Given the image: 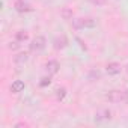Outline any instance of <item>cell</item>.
I'll return each mask as SVG.
<instances>
[{"mask_svg":"<svg viewBox=\"0 0 128 128\" xmlns=\"http://www.w3.org/2000/svg\"><path fill=\"white\" fill-rule=\"evenodd\" d=\"M106 98L110 101V102H114V104H124V102H128V92L126 90H110Z\"/></svg>","mask_w":128,"mask_h":128,"instance_id":"6da1fadb","label":"cell"},{"mask_svg":"<svg viewBox=\"0 0 128 128\" xmlns=\"http://www.w3.org/2000/svg\"><path fill=\"white\" fill-rule=\"evenodd\" d=\"M45 45H47L45 38H44V36H36V38L32 41V44H30V50H32V51H42V50L45 48Z\"/></svg>","mask_w":128,"mask_h":128,"instance_id":"7a4b0ae2","label":"cell"},{"mask_svg":"<svg viewBox=\"0 0 128 128\" xmlns=\"http://www.w3.org/2000/svg\"><path fill=\"white\" fill-rule=\"evenodd\" d=\"M112 119V112L108 108H104V110H100L96 114H95V120L96 122H102V120H110Z\"/></svg>","mask_w":128,"mask_h":128,"instance_id":"3957f363","label":"cell"},{"mask_svg":"<svg viewBox=\"0 0 128 128\" xmlns=\"http://www.w3.org/2000/svg\"><path fill=\"white\" fill-rule=\"evenodd\" d=\"M106 71H107L108 76H116V74L120 72V65L118 62H112V63H108V65L106 66Z\"/></svg>","mask_w":128,"mask_h":128,"instance_id":"277c9868","label":"cell"},{"mask_svg":"<svg viewBox=\"0 0 128 128\" xmlns=\"http://www.w3.org/2000/svg\"><path fill=\"white\" fill-rule=\"evenodd\" d=\"M74 26L77 27V29H80V27H94L95 26V21L94 20H90V18H83V20H77L76 23H74Z\"/></svg>","mask_w":128,"mask_h":128,"instance_id":"5b68a950","label":"cell"},{"mask_svg":"<svg viewBox=\"0 0 128 128\" xmlns=\"http://www.w3.org/2000/svg\"><path fill=\"white\" fill-rule=\"evenodd\" d=\"M45 68H47V71L50 72V74H57L59 72V62L57 60H50L47 65H45Z\"/></svg>","mask_w":128,"mask_h":128,"instance_id":"8992f818","label":"cell"},{"mask_svg":"<svg viewBox=\"0 0 128 128\" xmlns=\"http://www.w3.org/2000/svg\"><path fill=\"white\" fill-rule=\"evenodd\" d=\"M24 82H21V80H15L12 84H11V92H14V94H20V92H23L24 90Z\"/></svg>","mask_w":128,"mask_h":128,"instance_id":"52a82bcc","label":"cell"},{"mask_svg":"<svg viewBox=\"0 0 128 128\" xmlns=\"http://www.w3.org/2000/svg\"><path fill=\"white\" fill-rule=\"evenodd\" d=\"M15 9L18 12H27V11H30V6L27 3H24V2H17L15 3Z\"/></svg>","mask_w":128,"mask_h":128,"instance_id":"ba28073f","label":"cell"},{"mask_svg":"<svg viewBox=\"0 0 128 128\" xmlns=\"http://www.w3.org/2000/svg\"><path fill=\"white\" fill-rule=\"evenodd\" d=\"M26 39H27V32L26 30H20L15 36V41H18V42H24Z\"/></svg>","mask_w":128,"mask_h":128,"instance_id":"9c48e42d","label":"cell"},{"mask_svg":"<svg viewBox=\"0 0 128 128\" xmlns=\"http://www.w3.org/2000/svg\"><path fill=\"white\" fill-rule=\"evenodd\" d=\"M26 60H27V54L26 53H20L18 56H15V63H18V65L24 63Z\"/></svg>","mask_w":128,"mask_h":128,"instance_id":"30bf717a","label":"cell"},{"mask_svg":"<svg viewBox=\"0 0 128 128\" xmlns=\"http://www.w3.org/2000/svg\"><path fill=\"white\" fill-rule=\"evenodd\" d=\"M65 45H66V39L63 36H62V39H56V45H54L56 48H63Z\"/></svg>","mask_w":128,"mask_h":128,"instance_id":"8fae6325","label":"cell"},{"mask_svg":"<svg viewBox=\"0 0 128 128\" xmlns=\"http://www.w3.org/2000/svg\"><path fill=\"white\" fill-rule=\"evenodd\" d=\"M65 95H66V90L65 89H57V98L59 100H63V98H65Z\"/></svg>","mask_w":128,"mask_h":128,"instance_id":"7c38bea8","label":"cell"},{"mask_svg":"<svg viewBox=\"0 0 128 128\" xmlns=\"http://www.w3.org/2000/svg\"><path fill=\"white\" fill-rule=\"evenodd\" d=\"M94 3H96V5H104L106 3V0H92Z\"/></svg>","mask_w":128,"mask_h":128,"instance_id":"4fadbf2b","label":"cell"},{"mask_svg":"<svg viewBox=\"0 0 128 128\" xmlns=\"http://www.w3.org/2000/svg\"><path fill=\"white\" fill-rule=\"evenodd\" d=\"M44 82H41V84L42 86H45V84H50V78H42Z\"/></svg>","mask_w":128,"mask_h":128,"instance_id":"5bb4252c","label":"cell"}]
</instances>
